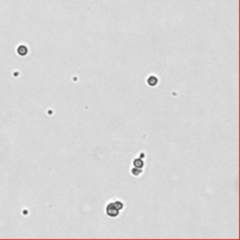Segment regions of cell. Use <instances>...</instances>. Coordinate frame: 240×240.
<instances>
[{
  "mask_svg": "<svg viewBox=\"0 0 240 240\" xmlns=\"http://www.w3.org/2000/svg\"><path fill=\"white\" fill-rule=\"evenodd\" d=\"M141 173H142V171H141V169H139V168H135V167H134V168L132 169V170H131V174H132L133 175H135V176L140 175Z\"/></svg>",
  "mask_w": 240,
  "mask_h": 240,
  "instance_id": "obj_4",
  "label": "cell"
},
{
  "mask_svg": "<svg viewBox=\"0 0 240 240\" xmlns=\"http://www.w3.org/2000/svg\"><path fill=\"white\" fill-rule=\"evenodd\" d=\"M115 206L119 209V210H121L123 208V203L122 202H120V201H116L115 203Z\"/></svg>",
  "mask_w": 240,
  "mask_h": 240,
  "instance_id": "obj_5",
  "label": "cell"
},
{
  "mask_svg": "<svg viewBox=\"0 0 240 240\" xmlns=\"http://www.w3.org/2000/svg\"><path fill=\"white\" fill-rule=\"evenodd\" d=\"M119 209L115 206L114 203H110L108 206H106V213L109 217H112V218H115V217H117L118 214H119Z\"/></svg>",
  "mask_w": 240,
  "mask_h": 240,
  "instance_id": "obj_1",
  "label": "cell"
},
{
  "mask_svg": "<svg viewBox=\"0 0 240 240\" xmlns=\"http://www.w3.org/2000/svg\"><path fill=\"white\" fill-rule=\"evenodd\" d=\"M144 160L142 159H136L133 160V165L135 168H139V169H142L144 167Z\"/></svg>",
  "mask_w": 240,
  "mask_h": 240,
  "instance_id": "obj_3",
  "label": "cell"
},
{
  "mask_svg": "<svg viewBox=\"0 0 240 240\" xmlns=\"http://www.w3.org/2000/svg\"><path fill=\"white\" fill-rule=\"evenodd\" d=\"M158 78L156 76H154V75H151L149 78L147 79V83H148V86H157L158 84Z\"/></svg>",
  "mask_w": 240,
  "mask_h": 240,
  "instance_id": "obj_2",
  "label": "cell"
}]
</instances>
